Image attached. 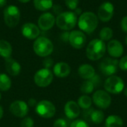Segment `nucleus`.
Here are the masks:
<instances>
[{
	"label": "nucleus",
	"instance_id": "f257e3e1",
	"mask_svg": "<svg viewBox=\"0 0 127 127\" xmlns=\"http://www.w3.org/2000/svg\"><path fill=\"white\" fill-rule=\"evenodd\" d=\"M106 51V46L104 41L100 39L92 40L86 48V57L89 60L96 61L101 59Z\"/></svg>",
	"mask_w": 127,
	"mask_h": 127
},
{
	"label": "nucleus",
	"instance_id": "f03ea898",
	"mask_svg": "<svg viewBox=\"0 0 127 127\" xmlns=\"http://www.w3.org/2000/svg\"><path fill=\"white\" fill-rule=\"evenodd\" d=\"M77 24L82 31L91 33L95 31L98 25L97 16L92 12H85L80 16Z\"/></svg>",
	"mask_w": 127,
	"mask_h": 127
},
{
	"label": "nucleus",
	"instance_id": "7ed1b4c3",
	"mask_svg": "<svg viewBox=\"0 0 127 127\" xmlns=\"http://www.w3.org/2000/svg\"><path fill=\"white\" fill-rule=\"evenodd\" d=\"M33 49L37 56L41 57H47L52 54L54 51V45L47 37L39 36L33 42Z\"/></svg>",
	"mask_w": 127,
	"mask_h": 127
},
{
	"label": "nucleus",
	"instance_id": "20e7f679",
	"mask_svg": "<svg viewBox=\"0 0 127 127\" xmlns=\"http://www.w3.org/2000/svg\"><path fill=\"white\" fill-rule=\"evenodd\" d=\"M77 23V15L71 11L62 12L56 18V24L61 30L68 31L73 29Z\"/></svg>",
	"mask_w": 127,
	"mask_h": 127
},
{
	"label": "nucleus",
	"instance_id": "39448f33",
	"mask_svg": "<svg viewBox=\"0 0 127 127\" xmlns=\"http://www.w3.org/2000/svg\"><path fill=\"white\" fill-rule=\"evenodd\" d=\"M105 91L108 93L118 95L123 92L124 89V82L118 76L112 75L108 77L104 83Z\"/></svg>",
	"mask_w": 127,
	"mask_h": 127
},
{
	"label": "nucleus",
	"instance_id": "423d86ee",
	"mask_svg": "<svg viewBox=\"0 0 127 127\" xmlns=\"http://www.w3.org/2000/svg\"><path fill=\"white\" fill-rule=\"evenodd\" d=\"M4 21L9 28L16 27L20 20L19 9L15 5H9L4 10Z\"/></svg>",
	"mask_w": 127,
	"mask_h": 127
},
{
	"label": "nucleus",
	"instance_id": "0eeeda50",
	"mask_svg": "<svg viewBox=\"0 0 127 127\" xmlns=\"http://www.w3.org/2000/svg\"><path fill=\"white\" fill-rule=\"evenodd\" d=\"M53 79V72L50 69L45 68L38 70L33 76V81L35 84L40 88L48 87L52 83Z\"/></svg>",
	"mask_w": 127,
	"mask_h": 127
},
{
	"label": "nucleus",
	"instance_id": "6e6552de",
	"mask_svg": "<svg viewBox=\"0 0 127 127\" xmlns=\"http://www.w3.org/2000/svg\"><path fill=\"white\" fill-rule=\"evenodd\" d=\"M35 112L42 118H51L55 115L56 107L52 102L43 100L36 103Z\"/></svg>",
	"mask_w": 127,
	"mask_h": 127
},
{
	"label": "nucleus",
	"instance_id": "1a4fd4ad",
	"mask_svg": "<svg viewBox=\"0 0 127 127\" xmlns=\"http://www.w3.org/2000/svg\"><path fill=\"white\" fill-rule=\"evenodd\" d=\"M92 101L98 108L106 109L110 106L112 98L107 92L104 90H97L93 94Z\"/></svg>",
	"mask_w": 127,
	"mask_h": 127
},
{
	"label": "nucleus",
	"instance_id": "9d476101",
	"mask_svg": "<svg viewBox=\"0 0 127 127\" xmlns=\"http://www.w3.org/2000/svg\"><path fill=\"white\" fill-rule=\"evenodd\" d=\"M119 61L113 58H106L100 64V70L103 74L107 77L115 75L118 71Z\"/></svg>",
	"mask_w": 127,
	"mask_h": 127
},
{
	"label": "nucleus",
	"instance_id": "9b49d317",
	"mask_svg": "<svg viewBox=\"0 0 127 127\" xmlns=\"http://www.w3.org/2000/svg\"><path fill=\"white\" fill-rule=\"evenodd\" d=\"M10 113L16 118H24L29 112V106L22 100L13 101L9 107Z\"/></svg>",
	"mask_w": 127,
	"mask_h": 127
},
{
	"label": "nucleus",
	"instance_id": "f8f14e48",
	"mask_svg": "<svg viewBox=\"0 0 127 127\" xmlns=\"http://www.w3.org/2000/svg\"><path fill=\"white\" fill-rule=\"evenodd\" d=\"M68 42L74 48L80 49L83 48L86 43V36L81 31H72L69 33Z\"/></svg>",
	"mask_w": 127,
	"mask_h": 127
},
{
	"label": "nucleus",
	"instance_id": "ddd939ff",
	"mask_svg": "<svg viewBox=\"0 0 127 127\" xmlns=\"http://www.w3.org/2000/svg\"><path fill=\"white\" fill-rule=\"evenodd\" d=\"M114 15V6L111 2H103L97 10V18L102 22H109Z\"/></svg>",
	"mask_w": 127,
	"mask_h": 127
},
{
	"label": "nucleus",
	"instance_id": "4468645a",
	"mask_svg": "<svg viewBox=\"0 0 127 127\" xmlns=\"http://www.w3.org/2000/svg\"><path fill=\"white\" fill-rule=\"evenodd\" d=\"M56 23L54 16L49 12L42 13L38 19V27L42 31H48L51 29Z\"/></svg>",
	"mask_w": 127,
	"mask_h": 127
},
{
	"label": "nucleus",
	"instance_id": "2eb2a0df",
	"mask_svg": "<svg viewBox=\"0 0 127 127\" xmlns=\"http://www.w3.org/2000/svg\"><path fill=\"white\" fill-rule=\"evenodd\" d=\"M22 34L28 39H36L40 34V29L32 22H27L22 27Z\"/></svg>",
	"mask_w": 127,
	"mask_h": 127
},
{
	"label": "nucleus",
	"instance_id": "dca6fc26",
	"mask_svg": "<svg viewBox=\"0 0 127 127\" xmlns=\"http://www.w3.org/2000/svg\"><path fill=\"white\" fill-rule=\"evenodd\" d=\"M64 112L65 116L71 120L76 119L80 114V108L77 103L74 100L68 101L64 106Z\"/></svg>",
	"mask_w": 127,
	"mask_h": 127
},
{
	"label": "nucleus",
	"instance_id": "f3484780",
	"mask_svg": "<svg viewBox=\"0 0 127 127\" xmlns=\"http://www.w3.org/2000/svg\"><path fill=\"white\" fill-rule=\"evenodd\" d=\"M106 48L109 54L114 58L121 57L124 54V47L121 42L117 39H113L109 42Z\"/></svg>",
	"mask_w": 127,
	"mask_h": 127
},
{
	"label": "nucleus",
	"instance_id": "a211bd4d",
	"mask_svg": "<svg viewBox=\"0 0 127 127\" xmlns=\"http://www.w3.org/2000/svg\"><path fill=\"white\" fill-rule=\"evenodd\" d=\"M4 65L7 72L11 76H18L21 71V65L19 63L11 57L4 59Z\"/></svg>",
	"mask_w": 127,
	"mask_h": 127
},
{
	"label": "nucleus",
	"instance_id": "6ab92c4d",
	"mask_svg": "<svg viewBox=\"0 0 127 127\" xmlns=\"http://www.w3.org/2000/svg\"><path fill=\"white\" fill-rule=\"evenodd\" d=\"M53 72L54 74L57 77H66L71 73V67L68 63L65 62H60L54 65Z\"/></svg>",
	"mask_w": 127,
	"mask_h": 127
},
{
	"label": "nucleus",
	"instance_id": "aec40b11",
	"mask_svg": "<svg viewBox=\"0 0 127 127\" xmlns=\"http://www.w3.org/2000/svg\"><path fill=\"white\" fill-rule=\"evenodd\" d=\"M79 76L84 80H90L96 74L95 70L93 66L89 64H83L78 68Z\"/></svg>",
	"mask_w": 127,
	"mask_h": 127
},
{
	"label": "nucleus",
	"instance_id": "412c9836",
	"mask_svg": "<svg viewBox=\"0 0 127 127\" xmlns=\"http://www.w3.org/2000/svg\"><path fill=\"white\" fill-rule=\"evenodd\" d=\"M13 48L10 42L4 39H0V57L7 59L10 57Z\"/></svg>",
	"mask_w": 127,
	"mask_h": 127
},
{
	"label": "nucleus",
	"instance_id": "4be33fe9",
	"mask_svg": "<svg viewBox=\"0 0 127 127\" xmlns=\"http://www.w3.org/2000/svg\"><path fill=\"white\" fill-rule=\"evenodd\" d=\"M105 126L106 127H123L124 121L120 116L112 115L106 119Z\"/></svg>",
	"mask_w": 127,
	"mask_h": 127
},
{
	"label": "nucleus",
	"instance_id": "5701e85b",
	"mask_svg": "<svg viewBox=\"0 0 127 127\" xmlns=\"http://www.w3.org/2000/svg\"><path fill=\"white\" fill-rule=\"evenodd\" d=\"M33 5L39 11H46L53 7V0H33Z\"/></svg>",
	"mask_w": 127,
	"mask_h": 127
},
{
	"label": "nucleus",
	"instance_id": "b1692460",
	"mask_svg": "<svg viewBox=\"0 0 127 127\" xmlns=\"http://www.w3.org/2000/svg\"><path fill=\"white\" fill-rule=\"evenodd\" d=\"M12 86V82L10 77L4 74H0V91L1 92H7L8 91Z\"/></svg>",
	"mask_w": 127,
	"mask_h": 127
},
{
	"label": "nucleus",
	"instance_id": "393cba45",
	"mask_svg": "<svg viewBox=\"0 0 127 127\" xmlns=\"http://www.w3.org/2000/svg\"><path fill=\"white\" fill-rule=\"evenodd\" d=\"M104 118H105V115L101 110H95L94 109L91 114L89 121L95 124H100L104 121Z\"/></svg>",
	"mask_w": 127,
	"mask_h": 127
},
{
	"label": "nucleus",
	"instance_id": "a878e982",
	"mask_svg": "<svg viewBox=\"0 0 127 127\" xmlns=\"http://www.w3.org/2000/svg\"><path fill=\"white\" fill-rule=\"evenodd\" d=\"M77 104L80 106V108L83 109H88L89 108H91L92 104V99L86 95H82L79 97L78 100H77Z\"/></svg>",
	"mask_w": 127,
	"mask_h": 127
},
{
	"label": "nucleus",
	"instance_id": "bb28decb",
	"mask_svg": "<svg viewBox=\"0 0 127 127\" xmlns=\"http://www.w3.org/2000/svg\"><path fill=\"white\" fill-rule=\"evenodd\" d=\"M95 88V87L94 84L92 83V82L90 80H87L82 83V85L80 86V91L82 93H83L85 95H88V94L92 93Z\"/></svg>",
	"mask_w": 127,
	"mask_h": 127
},
{
	"label": "nucleus",
	"instance_id": "cd10ccee",
	"mask_svg": "<svg viewBox=\"0 0 127 127\" xmlns=\"http://www.w3.org/2000/svg\"><path fill=\"white\" fill-rule=\"evenodd\" d=\"M113 36V31L111 28L104 27L100 31V37L103 41H109Z\"/></svg>",
	"mask_w": 127,
	"mask_h": 127
},
{
	"label": "nucleus",
	"instance_id": "c85d7f7f",
	"mask_svg": "<svg viewBox=\"0 0 127 127\" xmlns=\"http://www.w3.org/2000/svg\"><path fill=\"white\" fill-rule=\"evenodd\" d=\"M34 121L31 118L25 117L20 123V127H33Z\"/></svg>",
	"mask_w": 127,
	"mask_h": 127
},
{
	"label": "nucleus",
	"instance_id": "c756f323",
	"mask_svg": "<svg viewBox=\"0 0 127 127\" xmlns=\"http://www.w3.org/2000/svg\"><path fill=\"white\" fill-rule=\"evenodd\" d=\"M70 127H89V126L88 123L83 120H75L71 124Z\"/></svg>",
	"mask_w": 127,
	"mask_h": 127
},
{
	"label": "nucleus",
	"instance_id": "7c9ffc66",
	"mask_svg": "<svg viewBox=\"0 0 127 127\" xmlns=\"http://www.w3.org/2000/svg\"><path fill=\"white\" fill-rule=\"evenodd\" d=\"M65 3L70 10H75L77 8L79 0H65Z\"/></svg>",
	"mask_w": 127,
	"mask_h": 127
},
{
	"label": "nucleus",
	"instance_id": "2f4dec72",
	"mask_svg": "<svg viewBox=\"0 0 127 127\" xmlns=\"http://www.w3.org/2000/svg\"><path fill=\"white\" fill-rule=\"evenodd\" d=\"M54 127H68V124L66 120L63 118L57 119L54 123Z\"/></svg>",
	"mask_w": 127,
	"mask_h": 127
},
{
	"label": "nucleus",
	"instance_id": "473e14b6",
	"mask_svg": "<svg viewBox=\"0 0 127 127\" xmlns=\"http://www.w3.org/2000/svg\"><path fill=\"white\" fill-rule=\"evenodd\" d=\"M119 68L123 71H127V55L122 57L119 61Z\"/></svg>",
	"mask_w": 127,
	"mask_h": 127
},
{
	"label": "nucleus",
	"instance_id": "72a5a7b5",
	"mask_svg": "<svg viewBox=\"0 0 127 127\" xmlns=\"http://www.w3.org/2000/svg\"><path fill=\"white\" fill-rule=\"evenodd\" d=\"M90 80L92 82V83L94 84L95 88L97 87V86H100V84H101V79H100V76H98L97 74H95L92 78H91Z\"/></svg>",
	"mask_w": 127,
	"mask_h": 127
},
{
	"label": "nucleus",
	"instance_id": "f704fd0d",
	"mask_svg": "<svg viewBox=\"0 0 127 127\" xmlns=\"http://www.w3.org/2000/svg\"><path fill=\"white\" fill-rule=\"evenodd\" d=\"M53 64H54V61L52 60V59H51V58H49V57L46 58V59L44 60V62H43L44 68H48V69L53 65Z\"/></svg>",
	"mask_w": 127,
	"mask_h": 127
},
{
	"label": "nucleus",
	"instance_id": "c9c22d12",
	"mask_svg": "<svg viewBox=\"0 0 127 127\" xmlns=\"http://www.w3.org/2000/svg\"><path fill=\"white\" fill-rule=\"evenodd\" d=\"M93 109H94V108H89V109H85V111H84V112H83V117H84V118H85L86 121H89V120H90V116H91V114H92Z\"/></svg>",
	"mask_w": 127,
	"mask_h": 127
},
{
	"label": "nucleus",
	"instance_id": "e433bc0d",
	"mask_svg": "<svg viewBox=\"0 0 127 127\" xmlns=\"http://www.w3.org/2000/svg\"><path fill=\"white\" fill-rule=\"evenodd\" d=\"M121 29L124 32L127 33V16H125L122 19L121 22Z\"/></svg>",
	"mask_w": 127,
	"mask_h": 127
},
{
	"label": "nucleus",
	"instance_id": "4c0bfd02",
	"mask_svg": "<svg viewBox=\"0 0 127 127\" xmlns=\"http://www.w3.org/2000/svg\"><path fill=\"white\" fill-rule=\"evenodd\" d=\"M36 100L35 99H33V98H31V99H30L29 100H28V106H36Z\"/></svg>",
	"mask_w": 127,
	"mask_h": 127
},
{
	"label": "nucleus",
	"instance_id": "58836bf2",
	"mask_svg": "<svg viewBox=\"0 0 127 127\" xmlns=\"http://www.w3.org/2000/svg\"><path fill=\"white\" fill-rule=\"evenodd\" d=\"M62 38H63V41H65V42L68 41V38H69V33H68V32H65V33H64L63 34V36H62Z\"/></svg>",
	"mask_w": 127,
	"mask_h": 127
},
{
	"label": "nucleus",
	"instance_id": "ea45409f",
	"mask_svg": "<svg viewBox=\"0 0 127 127\" xmlns=\"http://www.w3.org/2000/svg\"><path fill=\"white\" fill-rule=\"evenodd\" d=\"M7 0H0V7H3L6 5Z\"/></svg>",
	"mask_w": 127,
	"mask_h": 127
},
{
	"label": "nucleus",
	"instance_id": "a19ab883",
	"mask_svg": "<svg viewBox=\"0 0 127 127\" xmlns=\"http://www.w3.org/2000/svg\"><path fill=\"white\" fill-rule=\"evenodd\" d=\"M3 115H4V110H3V108H2V106H0V120L2 118Z\"/></svg>",
	"mask_w": 127,
	"mask_h": 127
},
{
	"label": "nucleus",
	"instance_id": "79ce46f5",
	"mask_svg": "<svg viewBox=\"0 0 127 127\" xmlns=\"http://www.w3.org/2000/svg\"><path fill=\"white\" fill-rule=\"evenodd\" d=\"M18 1H20V2H22V3H27V2L30 1L31 0H18Z\"/></svg>",
	"mask_w": 127,
	"mask_h": 127
},
{
	"label": "nucleus",
	"instance_id": "37998d69",
	"mask_svg": "<svg viewBox=\"0 0 127 127\" xmlns=\"http://www.w3.org/2000/svg\"><path fill=\"white\" fill-rule=\"evenodd\" d=\"M124 95H125V96L127 97V87L125 89V90H124Z\"/></svg>",
	"mask_w": 127,
	"mask_h": 127
},
{
	"label": "nucleus",
	"instance_id": "c03bdc74",
	"mask_svg": "<svg viewBox=\"0 0 127 127\" xmlns=\"http://www.w3.org/2000/svg\"><path fill=\"white\" fill-rule=\"evenodd\" d=\"M125 42H126V44L127 45V36H126V38H125Z\"/></svg>",
	"mask_w": 127,
	"mask_h": 127
},
{
	"label": "nucleus",
	"instance_id": "a18cd8bd",
	"mask_svg": "<svg viewBox=\"0 0 127 127\" xmlns=\"http://www.w3.org/2000/svg\"><path fill=\"white\" fill-rule=\"evenodd\" d=\"M1 92H0V100H1Z\"/></svg>",
	"mask_w": 127,
	"mask_h": 127
}]
</instances>
